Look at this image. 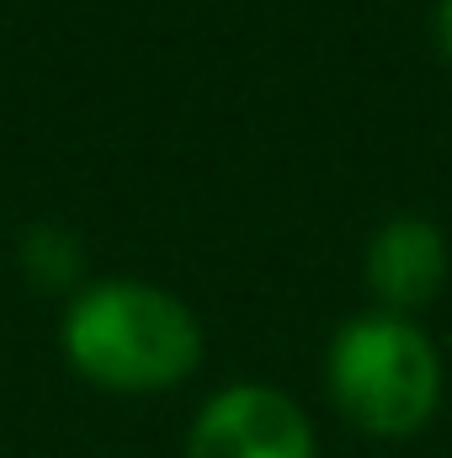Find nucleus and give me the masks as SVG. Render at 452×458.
<instances>
[{"mask_svg":"<svg viewBox=\"0 0 452 458\" xmlns=\"http://www.w3.org/2000/svg\"><path fill=\"white\" fill-rule=\"evenodd\" d=\"M452 277V245L437 219L426 214H394L372 229L362 250V283L372 293V310L415 320V310L437 304Z\"/></svg>","mask_w":452,"mask_h":458,"instance_id":"nucleus-4","label":"nucleus"},{"mask_svg":"<svg viewBox=\"0 0 452 458\" xmlns=\"http://www.w3.org/2000/svg\"><path fill=\"white\" fill-rule=\"evenodd\" d=\"M59 352L107 394H165L203 368L208 336L181 293L144 277H102L64 304Z\"/></svg>","mask_w":452,"mask_h":458,"instance_id":"nucleus-1","label":"nucleus"},{"mask_svg":"<svg viewBox=\"0 0 452 458\" xmlns=\"http://www.w3.org/2000/svg\"><path fill=\"white\" fill-rule=\"evenodd\" d=\"M325 389L356 432L399 443L415 437L442 405V352L415 320L362 310L331 336Z\"/></svg>","mask_w":452,"mask_h":458,"instance_id":"nucleus-2","label":"nucleus"},{"mask_svg":"<svg viewBox=\"0 0 452 458\" xmlns=\"http://www.w3.org/2000/svg\"><path fill=\"white\" fill-rule=\"evenodd\" d=\"M181 458H320V437L288 389L245 378L203 400Z\"/></svg>","mask_w":452,"mask_h":458,"instance_id":"nucleus-3","label":"nucleus"},{"mask_svg":"<svg viewBox=\"0 0 452 458\" xmlns=\"http://www.w3.org/2000/svg\"><path fill=\"white\" fill-rule=\"evenodd\" d=\"M431 38H437V54L452 64V0H437V11H431Z\"/></svg>","mask_w":452,"mask_h":458,"instance_id":"nucleus-6","label":"nucleus"},{"mask_svg":"<svg viewBox=\"0 0 452 458\" xmlns=\"http://www.w3.org/2000/svg\"><path fill=\"white\" fill-rule=\"evenodd\" d=\"M21 267H27L38 283H48V288L75 283V277H80V240L64 234V229H54V225H38L21 240Z\"/></svg>","mask_w":452,"mask_h":458,"instance_id":"nucleus-5","label":"nucleus"}]
</instances>
